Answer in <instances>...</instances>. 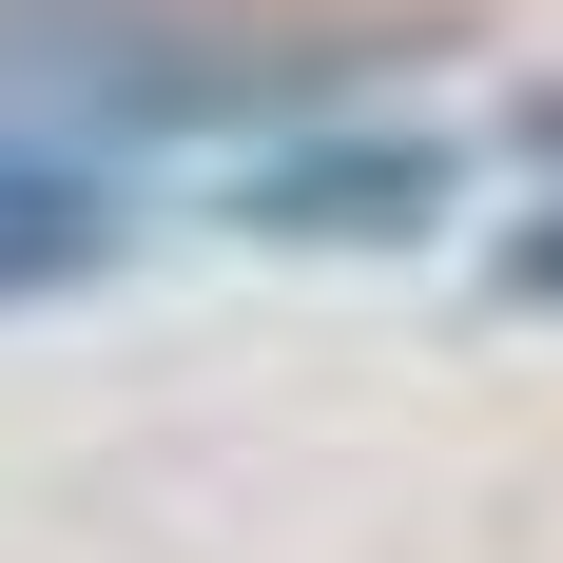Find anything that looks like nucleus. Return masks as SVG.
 <instances>
[{
    "label": "nucleus",
    "instance_id": "obj_1",
    "mask_svg": "<svg viewBox=\"0 0 563 563\" xmlns=\"http://www.w3.org/2000/svg\"><path fill=\"white\" fill-rule=\"evenodd\" d=\"M233 214L291 233V253H389V233L448 214V136H331V156H273Z\"/></svg>",
    "mask_w": 563,
    "mask_h": 563
},
{
    "label": "nucleus",
    "instance_id": "obj_2",
    "mask_svg": "<svg viewBox=\"0 0 563 563\" xmlns=\"http://www.w3.org/2000/svg\"><path fill=\"white\" fill-rule=\"evenodd\" d=\"M117 253H136L117 175H98V156H40V136H0V311H40V291H98Z\"/></svg>",
    "mask_w": 563,
    "mask_h": 563
},
{
    "label": "nucleus",
    "instance_id": "obj_3",
    "mask_svg": "<svg viewBox=\"0 0 563 563\" xmlns=\"http://www.w3.org/2000/svg\"><path fill=\"white\" fill-rule=\"evenodd\" d=\"M506 291H525V311H563V195H544V214L506 233Z\"/></svg>",
    "mask_w": 563,
    "mask_h": 563
}]
</instances>
